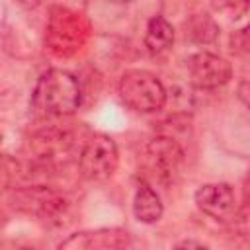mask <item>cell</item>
Wrapping results in <instances>:
<instances>
[{
    "label": "cell",
    "instance_id": "obj_13",
    "mask_svg": "<svg viewBox=\"0 0 250 250\" xmlns=\"http://www.w3.org/2000/svg\"><path fill=\"white\" fill-rule=\"evenodd\" d=\"M186 37H189L193 43H213L219 35V25L207 16V14H197L189 20L188 27H186Z\"/></svg>",
    "mask_w": 250,
    "mask_h": 250
},
{
    "label": "cell",
    "instance_id": "obj_5",
    "mask_svg": "<svg viewBox=\"0 0 250 250\" xmlns=\"http://www.w3.org/2000/svg\"><path fill=\"white\" fill-rule=\"evenodd\" d=\"M29 166L39 170H51L55 164L66 160L74 148V131L61 123H47L31 133L25 143Z\"/></svg>",
    "mask_w": 250,
    "mask_h": 250
},
{
    "label": "cell",
    "instance_id": "obj_20",
    "mask_svg": "<svg viewBox=\"0 0 250 250\" xmlns=\"http://www.w3.org/2000/svg\"><path fill=\"white\" fill-rule=\"evenodd\" d=\"M4 223H6V217H4V215H2V211H0V229H2V225H4Z\"/></svg>",
    "mask_w": 250,
    "mask_h": 250
},
{
    "label": "cell",
    "instance_id": "obj_4",
    "mask_svg": "<svg viewBox=\"0 0 250 250\" xmlns=\"http://www.w3.org/2000/svg\"><path fill=\"white\" fill-rule=\"evenodd\" d=\"M121 102L137 113H154L166 104V88L162 80L145 68H131L119 78L117 86Z\"/></svg>",
    "mask_w": 250,
    "mask_h": 250
},
{
    "label": "cell",
    "instance_id": "obj_3",
    "mask_svg": "<svg viewBox=\"0 0 250 250\" xmlns=\"http://www.w3.org/2000/svg\"><path fill=\"white\" fill-rule=\"evenodd\" d=\"M8 197L18 213L39 223H59L68 209V197L47 184L14 186Z\"/></svg>",
    "mask_w": 250,
    "mask_h": 250
},
{
    "label": "cell",
    "instance_id": "obj_15",
    "mask_svg": "<svg viewBox=\"0 0 250 250\" xmlns=\"http://www.w3.org/2000/svg\"><path fill=\"white\" fill-rule=\"evenodd\" d=\"M230 45H232V51L236 55H244L248 51V33H246V27L234 31V35L230 37Z\"/></svg>",
    "mask_w": 250,
    "mask_h": 250
},
{
    "label": "cell",
    "instance_id": "obj_2",
    "mask_svg": "<svg viewBox=\"0 0 250 250\" xmlns=\"http://www.w3.org/2000/svg\"><path fill=\"white\" fill-rule=\"evenodd\" d=\"M90 35L88 20L70 8L53 6L45 29V47L61 59L76 55Z\"/></svg>",
    "mask_w": 250,
    "mask_h": 250
},
{
    "label": "cell",
    "instance_id": "obj_22",
    "mask_svg": "<svg viewBox=\"0 0 250 250\" xmlns=\"http://www.w3.org/2000/svg\"><path fill=\"white\" fill-rule=\"evenodd\" d=\"M0 141H2V135H0Z\"/></svg>",
    "mask_w": 250,
    "mask_h": 250
},
{
    "label": "cell",
    "instance_id": "obj_10",
    "mask_svg": "<svg viewBox=\"0 0 250 250\" xmlns=\"http://www.w3.org/2000/svg\"><path fill=\"white\" fill-rule=\"evenodd\" d=\"M133 244L131 234L125 229H96V230H82L74 232L64 238L59 248H72V250H115V248H129Z\"/></svg>",
    "mask_w": 250,
    "mask_h": 250
},
{
    "label": "cell",
    "instance_id": "obj_17",
    "mask_svg": "<svg viewBox=\"0 0 250 250\" xmlns=\"http://www.w3.org/2000/svg\"><path fill=\"white\" fill-rule=\"evenodd\" d=\"M176 248H207V244H203V242H199V240H191V238H188V240L178 242Z\"/></svg>",
    "mask_w": 250,
    "mask_h": 250
},
{
    "label": "cell",
    "instance_id": "obj_18",
    "mask_svg": "<svg viewBox=\"0 0 250 250\" xmlns=\"http://www.w3.org/2000/svg\"><path fill=\"white\" fill-rule=\"evenodd\" d=\"M246 86H248V84H246V80H242V82H240V88H238V96H240V100H242V104H244V105L248 104V94H246Z\"/></svg>",
    "mask_w": 250,
    "mask_h": 250
},
{
    "label": "cell",
    "instance_id": "obj_9",
    "mask_svg": "<svg viewBox=\"0 0 250 250\" xmlns=\"http://www.w3.org/2000/svg\"><path fill=\"white\" fill-rule=\"evenodd\" d=\"M197 209L217 223H232L238 215L234 189L229 184H205L193 193Z\"/></svg>",
    "mask_w": 250,
    "mask_h": 250
},
{
    "label": "cell",
    "instance_id": "obj_21",
    "mask_svg": "<svg viewBox=\"0 0 250 250\" xmlns=\"http://www.w3.org/2000/svg\"><path fill=\"white\" fill-rule=\"evenodd\" d=\"M111 2H115V4H127V2H131V0H111Z\"/></svg>",
    "mask_w": 250,
    "mask_h": 250
},
{
    "label": "cell",
    "instance_id": "obj_8",
    "mask_svg": "<svg viewBox=\"0 0 250 250\" xmlns=\"http://www.w3.org/2000/svg\"><path fill=\"white\" fill-rule=\"evenodd\" d=\"M188 74L189 82L195 88L215 90L219 86H225L232 78V66L227 59L215 53L199 51L188 59Z\"/></svg>",
    "mask_w": 250,
    "mask_h": 250
},
{
    "label": "cell",
    "instance_id": "obj_1",
    "mask_svg": "<svg viewBox=\"0 0 250 250\" xmlns=\"http://www.w3.org/2000/svg\"><path fill=\"white\" fill-rule=\"evenodd\" d=\"M31 104L47 117H68L82 104L80 82L64 68H49L39 76Z\"/></svg>",
    "mask_w": 250,
    "mask_h": 250
},
{
    "label": "cell",
    "instance_id": "obj_16",
    "mask_svg": "<svg viewBox=\"0 0 250 250\" xmlns=\"http://www.w3.org/2000/svg\"><path fill=\"white\" fill-rule=\"evenodd\" d=\"M211 2V6H213V10H219V12H223V10H244L246 8V0H209Z\"/></svg>",
    "mask_w": 250,
    "mask_h": 250
},
{
    "label": "cell",
    "instance_id": "obj_6",
    "mask_svg": "<svg viewBox=\"0 0 250 250\" xmlns=\"http://www.w3.org/2000/svg\"><path fill=\"white\" fill-rule=\"evenodd\" d=\"M119 164L117 143L105 133H92L84 139L78 152L80 176L88 182H104L111 178Z\"/></svg>",
    "mask_w": 250,
    "mask_h": 250
},
{
    "label": "cell",
    "instance_id": "obj_7",
    "mask_svg": "<svg viewBox=\"0 0 250 250\" xmlns=\"http://www.w3.org/2000/svg\"><path fill=\"white\" fill-rule=\"evenodd\" d=\"M145 160L154 178L162 184H172L182 174L186 154L174 137L158 135L145 146Z\"/></svg>",
    "mask_w": 250,
    "mask_h": 250
},
{
    "label": "cell",
    "instance_id": "obj_14",
    "mask_svg": "<svg viewBox=\"0 0 250 250\" xmlns=\"http://www.w3.org/2000/svg\"><path fill=\"white\" fill-rule=\"evenodd\" d=\"M21 176H25L21 164L8 154H0V189H6V188L12 189L16 180Z\"/></svg>",
    "mask_w": 250,
    "mask_h": 250
},
{
    "label": "cell",
    "instance_id": "obj_11",
    "mask_svg": "<svg viewBox=\"0 0 250 250\" xmlns=\"http://www.w3.org/2000/svg\"><path fill=\"white\" fill-rule=\"evenodd\" d=\"M162 213H164V207H162L160 195L154 191L152 186L141 184L135 191V197H133V215H135V219L145 223V225H154V223L160 221Z\"/></svg>",
    "mask_w": 250,
    "mask_h": 250
},
{
    "label": "cell",
    "instance_id": "obj_12",
    "mask_svg": "<svg viewBox=\"0 0 250 250\" xmlns=\"http://www.w3.org/2000/svg\"><path fill=\"white\" fill-rule=\"evenodd\" d=\"M174 43V27L164 16H152L145 31V47L150 55L166 53Z\"/></svg>",
    "mask_w": 250,
    "mask_h": 250
},
{
    "label": "cell",
    "instance_id": "obj_19",
    "mask_svg": "<svg viewBox=\"0 0 250 250\" xmlns=\"http://www.w3.org/2000/svg\"><path fill=\"white\" fill-rule=\"evenodd\" d=\"M16 2L21 4V6H25V8H35V6L41 4V0H16Z\"/></svg>",
    "mask_w": 250,
    "mask_h": 250
}]
</instances>
